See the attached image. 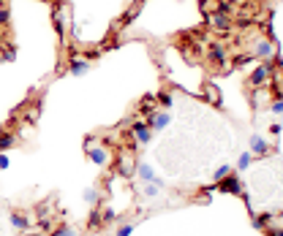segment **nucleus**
Returning <instances> with one entry per match:
<instances>
[{"mask_svg": "<svg viewBox=\"0 0 283 236\" xmlns=\"http://www.w3.org/2000/svg\"><path fill=\"white\" fill-rule=\"evenodd\" d=\"M49 236H77V231H74L71 226H66V223H63V226L52 228V231H49Z\"/></svg>", "mask_w": 283, "mask_h": 236, "instance_id": "f3484780", "label": "nucleus"}, {"mask_svg": "<svg viewBox=\"0 0 283 236\" xmlns=\"http://www.w3.org/2000/svg\"><path fill=\"white\" fill-rule=\"evenodd\" d=\"M275 55H278V49H275V44L270 41V38H259L256 47H253V57H262V60H275Z\"/></svg>", "mask_w": 283, "mask_h": 236, "instance_id": "7ed1b4c3", "label": "nucleus"}, {"mask_svg": "<svg viewBox=\"0 0 283 236\" xmlns=\"http://www.w3.org/2000/svg\"><path fill=\"white\" fill-rule=\"evenodd\" d=\"M11 226L19 228V231H27L33 223H30V217H27V215H22V212H14V215H11Z\"/></svg>", "mask_w": 283, "mask_h": 236, "instance_id": "f8f14e48", "label": "nucleus"}, {"mask_svg": "<svg viewBox=\"0 0 283 236\" xmlns=\"http://www.w3.org/2000/svg\"><path fill=\"white\" fill-rule=\"evenodd\" d=\"M229 174H232V166H218V171L212 177H215V182H221V179H226Z\"/></svg>", "mask_w": 283, "mask_h": 236, "instance_id": "aec40b11", "label": "nucleus"}, {"mask_svg": "<svg viewBox=\"0 0 283 236\" xmlns=\"http://www.w3.org/2000/svg\"><path fill=\"white\" fill-rule=\"evenodd\" d=\"M117 174L123 177V179H131V177L136 174V166L131 163L128 158H120V163H117Z\"/></svg>", "mask_w": 283, "mask_h": 236, "instance_id": "9b49d317", "label": "nucleus"}, {"mask_svg": "<svg viewBox=\"0 0 283 236\" xmlns=\"http://www.w3.org/2000/svg\"><path fill=\"white\" fill-rule=\"evenodd\" d=\"M251 152L259 155V158H264V155H270V147L267 141L262 139V136H251Z\"/></svg>", "mask_w": 283, "mask_h": 236, "instance_id": "9d476101", "label": "nucleus"}, {"mask_svg": "<svg viewBox=\"0 0 283 236\" xmlns=\"http://www.w3.org/2000/svg\"><path fill=\"white\" fill-rule=\"evenodd\" d=\"M273 223V215H256L253 217V228H267Z\"/></svg>", "mask_w": 283, "mask_h": 236, "instance_id": "a211bd4d", "label": "nucleus"}, {"mask_svg": "<svg viewBox=\"0 0 283 236\" xmlns=\"http://www.w3.org/2000/svg\"><path fill=\"white\" fill-rule=\"evenodd\" d=\"M251 57H253V55H240V57H234V65H245V62H251Z\"/></svg>", "mask_w": 283, "mask_h": 236, "instance_id": "c85d7f7f", "label": "nucleus"}, {"mask_svg": "<svg viewBox=\"0 0 283 236\" xmlns=\"http://www.w3.org/2000/svg\"><path fill=\"white\" fill-rule=\"evenodd\" d=\"M251 160H253V158H251V152H242L240 158H237V169H240V171H245L248 166H251Z\"/></svg>", "mask_w": 283, "mask_h": 236, "instance_id": "6ab92c4d", "label": "nucleus"}, {"mask_svg": "<svg viewBox=\"0 0 283 236\" xmlns=\"http://www.w3.org/2000/svg\"><path fill=\"white\" fill-rule=\"evenodd\" d=\"M0 47H3V33H0Z\"/></svg>", "mask_w": 283, "mask_h": 236, "instance_id": "72a5a7b5", "label": "nucleus"}, {"mask_svg": "<svg viewBox=\"0 0 283 236\" xmlns=\"http://www.w3.org/2000/svg\"><path fill=\"white\" fill-rule=\"evenodd\" d=\"M144 122L150 125V130H164L166 125H169V114L166 112H153V114H147V119H144Z\"/></svg>", "mask_w": 283, "mask_h": 236, "instance_id": "0eeeda50", "label": "nucleus"}, {"mask_svg": "<svg viewBox=\"0 0 283 236\" xmlns=\"http://www.w3.org/2000/svg\"><path fill=\"white\" fill-rule=\"evenodd\" d=\"M22 236H44V231H30V228H27V231L22 234Z\"/></svg>", "mask_w": 283, "mask_h": 236, "instance_id": "473e14b6", "label": "nucleus"}, {"mask_svg": "<svg viewBox=\"0 0 283 236\" xmlns=\"http://www.w3.org/2000/svg\"><path fill=\"white\" fill-rule=\"evenodd\" d=\"M207 60L215 68H223L226 65V47H223V44H212V47L207 49Z\"/></svg>", "mask_w": 283, "mask_h": 236, "instance_id": "423d86ee", "label": "nucleus"}, {"mask_svg": "<svg viewBox=\"0 0 283 236\" xmlns=\"http://www.w3.org/2000/svg\"><path fill=\"white\" fill-rule=\"evenodd\" d=\"M270 133H273V136H281V125H278V122L270 125Z\"/></svg>", "mask_w": 283, "mask_h": 236, "instance_id": "7c9ffc66", "label": "nucleus"}, {"mask_svg": "<svg viewBox=\"0 0 283 236\" xmlns=\"http://www.w3.org/2000/svg\"><path fill=\"white\" fill-rule=\"evenodd\" d=\"M55 27H57V33H60V38H63V33H66V5H60V8L55 11Z\"/></svg>", "mask_w": 283, "mask_h": 236, "instance_id": "4468645a", "label": "nucleus"}, {"mask_svg": "<svg viewBox=\"0 0 283 236\" xmlns=\"http://www.w3.org/2000/svg\"><path fill=\"white\" fill-rule=\"evenodd\" d=\"M270 236H283V231H281V228H273V226H270V231H267Z\"/></svg>", "mask_w": 283, "mask_h": 236, "instance_id": "2f4dec72", "label": "nucleus"}, {"mask_svg": "<svg viewBox=\"0 0 283 236\" xmlns=\"http://www.w3.org/2000/svg\"><path fill=\"white\" fill-rule=\"evenodd\" d=\"M88 71H90V60H85V57H74L71 60V68H68L71 76H85Z\"/></svg>", "mask_w": 283, "mask_h": 236, "instance_id": "1a4fd4ad", "label": "nucleus"}, {"mask_svg": "<svg viewBox=\"0 0 283 236\" xmlns=\"http://www.w3.org/2000/svg\"><path fill=\"white\" fill-rule=\"evenodd\" d=\"M8 163H11V160H8V155H3V152H0V169H8Z\"/></svg>", "mask_w": 283, "mask_h": 236, "instance_id": "c756f323", "label": "nucleus"}, {"mask_svg": "<svg viewBox=\"0 0 283 236\" xmlns=\"http://www.w3.org/2000/svg\"><path fill=\"white\" fill-rule=\"evenodd\" d=\"M101 226H103V215L98 209H93V212H90V217H88V228H90V231H95V228H101Z\"/></svg>", "mask_w": 283, "mask_h": 236, "instance_id": "2eb2a0df", "label": "nucleus"}, {"mask_svg": "<svg viewBox=\"0 0 283 236\" xmlns=\"http://www.w3.org/2000/svg\"><path fill=\"white\" fill-rule=\"evenodd\" d=\"M93 141H95V139L90 136V139H88V160H93L95 166H109V160H112L109 149L103 147V144H98V147H95Z\"/></svg>", "mask_w": 283, "mask_h": 236, "instance_id": "f257e3e1", "label": "nucleus"}, {"mask_svg": "<svg viewBox=\"0 0 283 236\" xmlns=\"http://www.w3.org/2000/svg\"><path fill=\"white\" fill-rule=\"evenodd\" d=\"M215 187L221 190V193H229V195H242V182H240V177H237L234 171L226 177V179H221V182H218Z\"/></svg>", "mask_w": 283, "mask_h": 236, "instance_id": "20e7f679", "label": "nucleus"}, {"mask_svg": "<svg viewBox=\"0 0 283 236\" xmlns=\"http://www.w3.org/2000/svg\"><path fill=\"white\" fill-rule=\"evenodd\" d=\"M131 136L136 139V144H142V147H144V144L153 139V130H150V125L144 122V119H142V122H136V119H134V122H131Z\"/></svg>", "mask_w": 283, "mask_h": 236, "instance_id": "39448f33", "label": "nucleus"}, {"mask_svg": "<svg viewBox=\"0 0 283 236\" xmlns=\"http://www.w3.org/2000/svg\"><path fill=\"white\" fill-rule=\"evenodd\" d=\"M158 101H161V103H164V106H166V109H169V106H172V95H169V93H164V90H161V93H158Z\"/></svg>", "mask_w": 283, "mask_h": 236, "instance_id": "393cba45", "label": "nucleus"}, {"mask_svg": "<svg viewBox=\"0 0 283 236\" xmlns=\"http://www.w3.org/2000/svg\"><path fill=\"white\" fill-rule=\"evenodd\" d=\"M98 198H101V193H98V190L95 187H90L88 190V193H85V201H88V204H95V201Z\"/></svg>", "mask_w": 283, "mask_h": 236, "instance_id": "5701e85b", "label": "nucleus"}, {"mask_svg": "<svg viewBox=\"0 0 283 236\" xmlns=\"http://www.w3.org/2000/svg\"><path fill=\"white\" fill-rule=\"evenodd\" d=\"M101 215H103V223H114V220H117V215H114V212H112V209H106V212H101Z\"/></svg>", "mask_w": 283, "mask_h": 236, "instance_id": "cd10ccee", "label": "nucleus"}, {"mask_svg": "<svg viewBox=\"0 0 283 236\" xmlns=\"http://www.w3.org/2000/svg\"><path fill=\"white\" fill-rule=\"evenodd\" d=\"M210 25L215 27V30H221V33H229V30H232V19H229L223 11H218V14L210 16Z\"/></svg>", "mask_w": 283, "mask_h": 236, "instance_id": "6e6552de", "label": "nucleus"}, {"mask_svg": "<svg viewBox=\"0 0 283 236\" xmlns=\"http://www.w3.org/2000/svg\"><path fill=\"white\" fill-rule=\"evenodd\" d=\"M14 144H16V136L11 133V130H8V133H0V152H5V149H11V147H14Z\"/></svg>", "mask_w": 283, "mask_h": 236, "instance_id": "dca6fc26", "label": "nucleus"}, {"mask_svg": "<svg viewBox=\"0 0 283 236\" xmlns=\"http://www.w3.org/2000/svg\"><path fill=\"white\" fill-rule=\"evenodd\" d=\"M136 177H139L142 182H155V179H158V177H155V171L150 169L147 163H139V166H136Z\"/></svg>", "mask_w": 283, "mask_h": 236, "instance_id": "ddd939ff", "label": "nucleus"}, {"mask_svg": "<svg viewBox=\"0 0 283 236\" xmlns=\"http://www.w3.org/2000/svg\"><path fill=\"white\" fill-rule=\"evenodd\" d=\"M8 19H11V11L8 8H0V25H8Z\"/></svg>", "mask_w": 283, "mask_h": 236, "instance_id": "a878e982", "label": "nucleus"}, {"mask_svg": "<svg viewBox=\"0 0 283 236\" xmlns=\"http://www.w3.org/2000/svg\"><path fill=\"white\" fill-rule=\"evenodd\" d=\"M270 109H273L275 114H283V95H278L273 103H270Z\"/></svg>", "mask_w": 283, "mask_h": 236, "instance_id": "b1692460", "label": "nucleus"}, {"mask_svg": "<svg viewBox=\"0 0 283 236\" xmlns=\"http://www.w3.org/2000/svg\"><path fill=\"white\" fill-rule=\"evenodd\" d=\"M273 71H275V65H273V60L270 62H264V65H259L256 71L251 73V84L253 87H264V84L273 79Z\"/></svg>", "mask_w": 283, "mask_h": 236, "instance_id": "f03ea898", "label": "nucleus"}, {"mask_svg": "<svg viewBox=\"0 0 283 236\" xmlns=\"http://www.w3.org/2000/svg\"><path fill=\"white\" fill-rule=\"evenodd\" d=\"M207 93H210V98H212V101H221V95H218V90H215V84H207Z\"/></svg>", "mask_w": 283, "mask_h": 236, "instance_id": "bb28decb", "label": "nucleus"}, {"mask_svg": "<svg viewBox=\"0 0 283 236\" xmlns=\"http://www.w3.org/2000/svg\"><path fill=\"white\" fill-rule=\"evenodd\" d=\"M14 57H16V49L14 47H5L3 55H0V62H8V60H14Z\"/></svg>", "mask_w": 283, "mask_h": 236, "instance_id": "4be33fe9", "label": "nucleus"}, {"mask_svg": "<svg viewBox=\"0 0 283 236\" xmlns=\"http://www.w3.org/2000/svg\"><path fill=\"white\" fill-rule=\"evenodd\" d=\"M134 228H136V223H123V226L117 228V234H114V236H131V234H134Z\"/></svg>", "mask_w": 283, "mask_h": 236, "instance_id": "412c9836", "label": "nucleus"}]
</instances>
